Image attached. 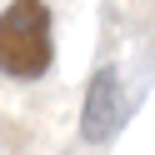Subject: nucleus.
<instances>
[{
    "instance_id": "f257e3e1",
    "label": "nucleus",
    "mask_w": 155,
    "mask_h": 155,
    "mask_svg": "<svg viewBox=\"0 0 155 155\" xmlns=\"http://www.w3.org/2000/svg\"><path fill=\"white\" fill-rule=\"evenodd\" d=\"M50 70V10L45 0H15L0 15V75L40 80Z\"/></svg>"
},
{
    "instance_id": "f03ea898",
    "label": "nucleus",
    "mask_w": 155,
    "mask_h": 155,
    "mask_svg": "<svg viewBox=\"0 0 155 155\" xmlns=\"http://www.w3.org/2000/svg\"><path fill=\"white\" fill-rule=\"evenodd\" d=\"M125 125V100H120V80H115L110 65H100L85 95V115H80V135L90 145H105L115 130Z\"/></svg>"
}]
</instances>
